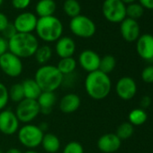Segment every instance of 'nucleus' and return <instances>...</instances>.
<instances>
[{"label":"nucleus","instance_id":"nucleus-10","mask_svg":"<svg viewBox=\"0 0 153 153\" xmlns=\"http://www.w3.org/2000/svg\"><path fill=\"white\" fill-rule=\"evenodd\" d=\"M20 122L16 113L10 109L0 112V131L5 135H13L19 130Z\"/></svg>","mask_w":153,"mask_h":153},{"label":"nucleus","instance_id":"nucleus-2","mask_svg":"<svg viewBox=\"0 0 153 153\" xmlns=\"http://www.w3.org/2000/svg\"><path fill=\"white\" fill-rule=\"evenodd\" d=\"M38 47V39L33 33H17L14 37L8 40V51L21 59L34 56Z\"/></svg>","mask_w":153,"mask_h":153},{"label":"nucleus","instance_id":"nucleus-5","mask_svg":"<svg viewBox=\"0 0 153 153\" xmlns=\"http://www.w3.org/2000/svg\"><path fill=\"white\" fill-rule=\"evenodd\" d=\"M43 135L44 132L39 128V126L30 123L25 124L23 127L19 128L17 131L20 143L30 149H35L41 145Z\"/></svg>","mask_w":153,"mask_h":153},{"label":"nucleus","instance_id":"nucleus-8","mask_svg":"<svg viewBox=\"0 0 153 153\" xmlns=\"http://www.w3.org/2000/svg\"><path fill=\"white\" fill-rule=\"evenodd\" d=\"M40 114V107L36 100L25 98L18 103L16 109V115L20 123L25 124L33 122Z\"/></svg>","mask_w":153,"mask_h":153},{"label":"nucleus","instance_id":"nucleus-31","mask_svg":"<svg viewBox=\"0 0 153 153\" xmlns=\"http://www.w3.org/2000/svg\"><path fill=\"white\" fill-rule=\"evenodd\" d=\"M62 153H84V148L79 141H69L64 147Z\"/></svg>","mask_w":153,"mask_h":153},{"label":"nucleus","instance_id":"nucleus-35","mask_svg":"<svg viewBox=\"0 0 153 153\" xmlns=\"http://www.w3.org/2000/svg\"><path fill=\"white\" fill-rule=\"evenodd\" d=\"M32 0H12V6L17 10H25L27 8Z\"/></svg>","mask_w":153,"mask_h":153},{"label":"nucleus","instance_id":"nucleus-38","mask_svg":"<svg viewBox=\"0 0 153 153\" xmlns=\"http://www.w3.org/2000/svg\"><path fill=\"white\" fill-rule=\"evenodd\" d=\"M139 4L144 9L153 10V0H139Z\"/></svg>","mask_w":153,"mask_h":153},{"label":"nucleus","instance_id":"nucleus-34","mask_svg":"<svg viewBox=\"0 0 153 153\" xmlns=\"http://www.w3.org/2000/svg\"><path fill=\"white\" fill-rule=\"evenodd\" d=\"M16 33H17V32H16V30L14 25L11 24V23H9V24L7 25V27L4 29V31L2 32V36H3L5 39H7V40L8 41V40H10L12 37H14Z\"/></svg>","mask_w":153,"mask_h":153},{"label":"nucleus","instance_id":"nucleus-19","mask_svg":"<svg viewBox=\"0 0 153 153\" xmlns=\"http://www.w3.org/2000/svg\"><path fill=\"white\" fill-rule=\"evenodd\" d=\"M36 101L40 107V113L50 114L57 102V97L54 92H42Z\"/></svg>","mask_w":153,"mask_h":153},{"label":"nucleus","instance_id":"nucleus-28","mask_svg":"<svg viewBox=\"0 0 153 153\" xmlns=\"http://www.w3.org/2000/svg\"><path fill=\"white\" fill-rule=\"evenodd\" d=\"M144 15V8L139 3H131L126 6V17L138 20Z\"/></svg>","mask_w":153,"mask_h":153},{"label":"nucleus","instance_id":"nucleus-29","mask_svg":"<svg viewBox=\"0 0 153 153\" xmlns=\"http://www.w3.org/2000/svg\"><path fill=\"white\" fill-rule=\"evenodd\" d=\"M8 96H9V99L15 103H20L22 100H24L25 94H24L22 84L16 83L12 85L8 90Z\"/></svg>","mask_w":153,"mask_h":153},{"label":"nucleus","instance_id":"nucleus-15","mask_svg":"<svg viewBox=\"0 0 153 153\" xmlns=\"http://www.w3.org/2000/svg\"><path fill=\"white\" fill-rule=\"evenodd\" d=\"M136 50L139 56L145 59H153V35L144 33L140 35L136 43Z\"/></svg>","mask_w":153,"mask_h":153},{"label":"nucleus","instance_id":"nucleus-37","mask_svg":"<svg viewBox=\"0 0 153 153\" xmlns=\"http://www.w3.org/2000/svg\"><path fill=\"white\" fill-rule=\"evenodd\" d=\"M9 24L8 18L7 16L0 12V33H2L4 31V29L7 26V25Z\"/></svg>","mask_w":153,"mask_h":153},{"label":"nucleus","instance_id":"nucleus-26","mask_svg":"<svg viewBox=\"0 0 153 153\" xmlns=\"http://www.w3.org/2000/svg\"><path fill=\"white\" fill-rule=\"evenodd\" d=\"M148 119L146 112L141 108H137L132 110L129 114V123L133 126H138L143 124Z\"/></svg>","mask_w":153,"mask_h":153},{"label":"nucleus","instance_id":"nucleus-27","mask_svg":"<svg viewBox=\"0 0 153 153\" xmlns=\"http://www.w3.org/2000/svg\"><path fill=\"white\" fill-rule=\"evenodd\" d=\"M116 66V60L115 58L112 55H105L100 59V64H99V69L105 74H109L111 73Z\"/></svg>","mask_w":153,"mask_h":153},{"label":"nucleus","instance_id":"nucleus-6","mask_svg":"<svg viewBox=\"0 0 153 153\" xmlns=\"http://www.w3.org/2000/svg\"><path fill=\"white\" fill-rule=\"evenodd\" d=\"M69 29L74 35L83 39L93 37L97 32V26L94 21L88 16L83 15L71 18L69 22Z\"/></svg>","mask_w":153,"mask_h":153},{"label":"nucleus","instance_id":"nucleus-16","mask_svg":"<svg viewBox=\"0 0 153 153\" xmlns=\"http://www.w3.org/2000/svg\"><path fill=\"white\" fill-rule=\"evenodd\" d=\"M122 140L115 133H106L102 135L97 140V148L104 153H114L121 147Z\"/></svg>","mask_w":153,"mask_h":153},{"label":"nucleus","instance_id":"nucleus-40","mask_svg":"<svg viewBox=\"0 0 153 153\" xmlns=\"http://www.w3.org/2000/svg\"><path fill=\"white\" fill-rule=\"evenodd\" d=\"M5 153H23L21 149H17V148H11L9 149H7Z\"/></svg>","mask_w":153,"mask_h":153},{"label":"nucleus","instance_id":"nucleus-11","mask_svg":"<svg viewBox=\"0 0 153 153\" xmlns=\"http://www.w3.org/2000/svg\"><path fill=\"white\" fill-rule=\"evenodd\" d=\"M37 21L38 18L36 15L31 12H23L16 17L13 25L17 33H32L35 31Z\"/></svg>","mask_w":153,"mask_h":153},{"label":"nucleus","instance_id":"nucleus-45","mask_svg":"<svg viewBox=\"0 0 153 153\" xmlns=\"http://www.w3.org/2000/svg\"><path fill=\"white\" fill-rule=\"evenodd\" d=\"M0 153H5V152L3 151V149H0Z\"/></svg>","mask_w":153,"mask_h":153},{"label":"nucleus","instance_id":"nucleus-14","mask_svg":"<svg viewBox=\"0 0 153 153\" xmlns=\"http://www.w3.org/2000/svg\"><path fill=\"white\" fill-rule=\"evenodd\" d=\"M100 59V56L92 50H84L79 56V63L80 67L88 73L99 69Z\"/></svg>","mask_w":153,"mask_h":153},{"label":"nucleus","instance_id":"nucleus-18","mask_svg":"<svg viewBox=\"0 0 153 153\" xmlns=\"http://www.w3.org/2000/svg\"><path fill=\"white\" fill-rule=\"evenodd\" d=\"M81 105L80 97L74 93L65 95L59 101V109L64 114H72L76 112Z\"/></svg>","mask_w":153,"mask_h":153},{"label":"nucleus","instance_id":"nucleus-4","mask_svg":"<svg viewBox=\"0 0 153 153\" xmlns=\"http://www.w3.org/2000/svg\"><path fill=\"white\" fill-rule=\"evenodd\" d=\"M35 32L37 36L45 42H57L63 33V25L55 16L38 18Z\"/></svg>","mask_w":153,"mask_h":153},{"label":"nucleus","instance_id":"nucleus-32","mask_svg":"<svg viewBox=\"0 0 153 153\" xmlns=\"http://www.w3.org/2000/svg\"><path fill=\"white\" fill-rule=\"evenodd\" d=\"M9 101L8 96V88L0 82V111H2L6 108Z\"/></svg>","mask_w":153,"mask_h":153},{"label":"nucleus","instance_id":"nucleus-25","mask_svg":"<svg viewBox=\"0 0 153 153\" xmlns=\"http://www.w3.org/2000/svg\"><path fill=\"white\" fill-rule=\"evenodd\" d=\"M51 57H52V50L49 45L39 46L34 54L35 60L41 65H46V63L51 59Z\"/></svg>","mask_w":153,"mask_h":153},{"label":"nucleus","instance_id":"nucleus-44","mask_svg":"<svg viewBox=\"0 0 153 153\" xmlns=\"http://www.w3.org/2000/svg\"><path fill=\"white\" fill-rule=\"evenodd\" d=\"M4 3V0H0V7H1Z\"/></svg>","mask_w":153,"mask_h":153},{"label":"nucleus","instance_id":"nucleus-24","mask_svg":"<svg viewBox=\"0 0 153 153\" xmlns=\"http://www.w3.org/2000/svg\"><path fill=\"white\" fill-rule=\"evenodd\" d=\"M63 11L70 18L81 15V6L78 0H65L63 3Z\"/></svg>","mask_w":153,"mask_h":153},{"label":"nucleus","instance_id":"nucleus-13","mask_svg":"<svg viewBox=\"0 0 153 153\" xmlns=\"http://www.w3.org/2000/svg\"><path fill=\"white\" fill-rule=\"evenodd\" d=\"M120 33L123 40L126 42H135L140 36V25L136 20L126 17L122 23H120Z\"/></svg>","mask_w":153,"mask_h":153},{"label":"nucleus","instance_id":"nucleus-33","mask_svg":"<svg viewBox=\"0 0 153 153\" xmlns=\"http://www.w3.org/2000/svg\"><path fill=\"white\" fill-rule=\"evenodd\" d=\"M141 79L145 83H153V66H148L142 70Z\"/></svg>","mask_w":153,"mask_h":153},{"label":"nucleus","instance_id":"nucleus-36","mask_svg":"<svg viewBox=\"0 0 153 153\" xmlns=\"http://www.w3.org/2000/svg\"><path fill=\"white\" fill-rule=\"evenodd\" d=\"M8 51V41L3 36H0V56Z\"/></svg>","mask_w":153,"mask_h":153},{"label":"nucleus","instance_id":"nucleus-3","mask_svg":"<svg viewBox=\"0 0 153 153\" xmlns=\"http://www.w3.org/2000/svg\"><path fill=\"white\" fill-rule=\"evenodd\" d=\"M63 75L53 65H42L35 72L34 80L42 92H55L63 82Z\"/></svg>","mask_w":153,"mask_h":153},{"label":"nucleus","instance_id":"nucleus-30","mask_svg":"<svg viewBox=\"0 0 153 153\" xmlns=\"http://www.w3.org/2000/svg\"><path fill=\"white\" fill-rule=\"evenodd\" d=\"M133 131H134L133 125L130 123L129 122H125V123H121L118 126L115 134L118 136V138L121 140H127L131 138V135L133 134Z\"/></svg>","mask_w":153,"mask_h":153},{"label":"nucleus","instance_id":"nucleus-21","mask_svg":"<svg viewBox=\"0 0 153 153\" xmlns=\"http://www.w3.org/2000/svg\"><path fill=\"white\" fill-rule=\"evenodd\" d=\"M57 6L54 0H40L35 6V13L40 17L54 16Z\"/></svg>","mask_w":153,"mask_h":153},{"label":"nucleus","instance_id":"nucleus-41","mask_svg":"<svg viewBox=\"0 0 153 153\" xmlns=\"http://www.w3.org/2000/svg\"><path fill=\"white\" fill-rule=\"evenodd\" d=\"M38 126H39V128H40L43 132H44V131H46L48 130V128H49V127H48L47 123H41L40 125H38Z\"/></svg>","mask_w":153,"mask_h":153},{"label":"nucleus","instance_id":"nucleus-7","mask_svg":"<svg viewBox=\"0 0 153 153\" xmlns=\"http://www.w3.org/2000/svg\"><path fill=\"white\" fill-rule=\"evenodd\" d=\"M102 13L108 22L120 24L126 18V5L121 0H105Z\"/></svg>","mask_w":153,"mask_h":153},{"label":"nucleus","instance_id":"nucleus-9","mask_svg":"<svg viewBox=\"0 0 153 153\" xmlns=\"http://www.w3.org/2000/svg\"><path fill=\"white\" fill-rule=\"evenodd\" d=\"M0 68L10 78H17L23 72V62L20 58L7 51L0 56Z\"/></svg>","mask_w":153,"mask_h":153},{"label":"nucleus","instance_id":"nucleus-43","mask_svg":"<svg viewBox=\"0 0 153 153\" xmlns=\"http://www.w3.org/2000/svg\"><path fill=\"white\" fill-rule=\"evenodd\" d=\"M25 153H38V152H37V151H35V150H33V149H29V150L25 151Z\"/></svg>","mask_w":153,"mask_h":153},{"label":"nucleus","instance_id":"nucleus-39","mask_svg":"<svg viewBox=\"0 0 153 153\" xmlns=\"http://www.w3.org/2000/svg\"><path fill=\"white\" fill-rule=\"evenodd\" d=\"M150 98L149 97H142V99L140 100V105H141V107L142 108H147V107H149V105H150Z\"/></svg>","mask_w":153,"mask_h":153},{"label":"nucleus","instance_id":"nucleus-20","mask_svg":"<svg viewBox=\"0 0 153 153\" xmlns=\"http://www.w3.org/2000/svg\"><path fill=\"white\" fill-rule=\"evenodd\" d=\"M21 84L23 87L25 98L26 99L37 100L42 92L34 79H26Z\"/></svg>","mask_w":153,"mask_h":153},{"label":"nucleus","instance_id":"nucleus-17","mask_svg":"<svg viewBox=\"0 0 153 153\" xmlns=\"http://www.w3.org/2000/svg\"><path fill=\"white\" fill-rule=\"evenodd\" d=\"M56 54L60 58H69L73 57L76 51V43L75 41L68 36H61L55 44Z\"/></svg>","mask_w":153,"mask_h":153},{"label":"nucleus","instance_id":"nucleus-23","mask_svg":"<svg viewBox=\"0 0 153 153\" xmlns=\"http://www.w3.org/2000/svg\"><path fill=\"white\" fill-rule=\"evenodd\" d=\"M76 66H78L76 60L73 57H69V58L60 59V60L58 62V65L56 67L63 76H68L75 72Z\"/></svg>","mask_w":153,"mask_h":153},{"label":"nucleus","instance_id":"nucleus-12","mask_svg":"<svg viewBox=\"0 0 153 153\" xmlns=\"http://www.w3.org/2000/svg\"><path fill=\"white\" fill-rule=\"evenodd\" d=\"M115 91L117 96L123 100H130L136 95V82L130 76H123L117 81Z\"/></svg>","mask_w":153,"mask_h":153},{"label":"nucleus","instance_id":"nucleus-22","mask_svg":"<svg viewBox=\"0 0 153 153\" xmlns=\"http://www.w3.org/2000/svg\"><path fill=\"white\" fill-rule=\"evenodd\" d=\"M41 145L48 153H56L60 148V140L57 135L53 133H46L43 135Z\"/></svg>","mask_w":153,"mask_h":153},{"label":"nucleus","instance_id":"nucleus-42","mask_svg":"<svg viewBox=\"0 0 153 153\" xmlns=\"http://www.w3.org/2000/svg\"><path fill=\"white\" fill-rule=\"evenodd\" d=\"M121 1L123 2V3H124L126 6L127 5H130V4H131V3H134L136 0H121Z\"/></svg>","mask_w":153,"mask_h":153},{"label":"nucleus","instance_id":"nucleus-1","mask_svg":"<svg viewBox=\"0 0 153 153\" xmlns=\"http://www.w3.org/2000/svg\"><path fill=\"white\" fill-rule=\"evenodd\" d=\"M112 88V82L107 74L96 70L88 74L85 79V89L87 94L95 100L105 98Z\"/></svg>","mask_w":153,"mask_h":153}]
</instances>
